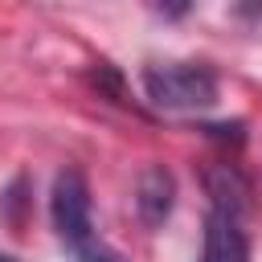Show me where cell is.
<instances>
[{
    "label": "cell",
    "instance_id": "1",
    "mask_svg": "<svg viewBox=\"0 0 262 262\" xmlns=\"http://www.w3.org/2000/svg\"><path fill=\"white\" fill-rule=\"evenodd\" d=\"M49 217H53L61 246L74 254V262H119V254L98 237V229L90 221V184L78 168H61L53 176Z\"/></svg>",
    "mask_w": 262,
    "mask_h": 262
},
{
    "label": "cell",
    "instance_id": "2",
    "mask_svg": "<svg viewBox=\"0 0 262 262\" xmlns=\"http://www.w3.org/2000/svg\"><path fill=\"white\" fill-rule=\"evenodd\" d=\"M143 90L164 111H201V106L217 102V78H213V70L209 66H192V61L147 66L143 70Z\"/></svg>",
    "mask_w": 262,
    "mask_h": 262
},
{
    "label": "cell",
    "instance_id": "3",
    "mask_svg": "<svg viewBox=\"0 0 262 262\" xmlns=\"http://www.w3.org/2000/svg\"><path fill=\"white\" fill-rule=\"evenodd\" d=\"M172 205H176V176L164 168V164H147L135 180V209H139V221L147 229L164 225L172 217Z\"/></svg>",
    "mask_w": 262,
    "mask_h": 262
},
{
    "label": "cell",
    "instance_id": "4",
    "mask_svg": "<svg viewBox=\"0 0 262 262\" xmlns=\"http://www.w3.org/2000/svg\"><path fill=\"white\" fill-rule=\"evenodd\" d=\"M205 192H209V205L213 213H225V217H237L250 209V180L237 164H209L205 168Z\"/></svg>",
    "mask_w": 262,
    "mask_h": 262
},
{
    "label": "cell",
    "instance_id": "5",
    "mask_svg": "<svg viewBox=\"0 0 262 262\" xmlns=\"http://www.w3.org/2000/svg\"><path fill=\"white\" fill-rule=\"evenodd\" d=\"M201 262H250V237H246V229H242L237 217H225V213L209 209Z\"/></svg>",
    "mask_w": 262,
    "mask_h": 262
},
{
    "label": "cell",
    "instance_id": "6",
    "mask_svg": "<svg viewBox=\"0 0 262 262\" xmlns=\"http://www.w3.org/2000/svg\"><path fill=\"white\" fill-rule=\"evenodd\" d=\"M0 262H16V258H8V254H0Z\"/></svg>",
    "mask_w": 262,
    "mask_h": 262
}]
</instances>
